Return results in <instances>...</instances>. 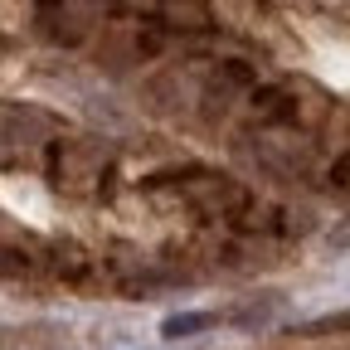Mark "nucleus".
<instances>
[{
  "mask_svg": "<svg viewBox=\"0 0 350 350\" xmlns=\"http://www.w3.org/2000/svg\"><path fill=\"white\" fill-rule=\"evenodd\" d=\"M209 326H219L214 312H170V317L161 321V336H165V340H185V336H200V331H209Z\"/></svg>",
  "mask_w": 350,
  "mask_h": 350,
  "instance_id": "obj_1",
  "label": "nucleus"
},
{
  "mask_svg": "<svg viewBox=\"0 0 350 350\" xmlns=\"http://www.w3.org/2000/svg\"><path fill=\"white\" fill-rule=\"evenodd\" d=\"M331 248H350V224H340V229H331Z\"/></svg>",
  "mask_w": 350,
  "mask_h": 350,
  "instance_id": "obj_2",
  "label": "nucleus"
}]
</instances>
